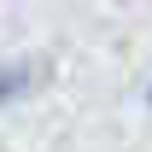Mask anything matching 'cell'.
I'll return each instance as SVG.
<instances>
[{"mask_svg":"<svg viewBox=\"0 0 152 152\" xmlns=\"http://www.w3.org/2000/svg\"><path fill=\"white\" fill-rule=\"evenodd\" d=\"M146 111H152V82H146Z\"/></svg>","mask_w":152,"mask_h":152,"instance_id":"cell-2","label":"cell"},{"mask_svg":"<svg viewBox=\"0 0 152 152\" xmlns=\"http://www.w3.org/2000/svg\"><path fill=\"white\" fill-rule=\"evenodd\" d=\"M29 82H35V76H29V64H6V70H0V111H6L12 99L29 94Z\"/></svg>","mask_w":152,"mask_h":152,"instance_id":"cell-1","label":"cell"}]
</instances>
